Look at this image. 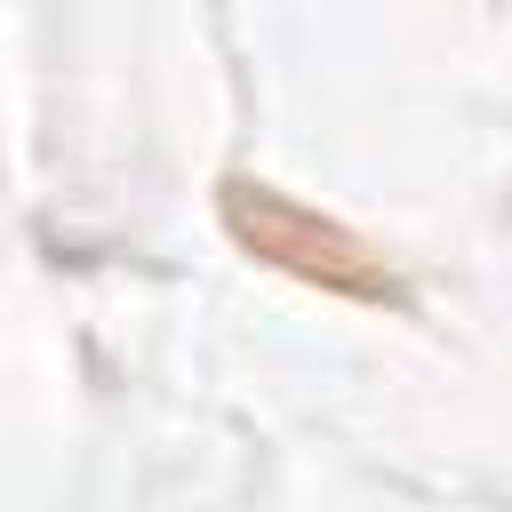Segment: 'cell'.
Returning <instances> with one entry per match:
<instances>
[{"label":"cell","instance_id":"cell-1","mask_svg":"<svg viewBox=\"0 0 512 512\" xmlns=\"http://www.w3.org/2000/svg\"><path fill=\"white\" fill-rule=\"evenodd\" d=\"M216 216H224V232H232L240 256H256V264H272V272H288V280H304L320 296H344V304H408V288L392 280V264L344 216H328V208H312V200H296V192H280L264 176H224Z\"/></svg>","mask_w":512,"mask_h":512}]
</instances>
